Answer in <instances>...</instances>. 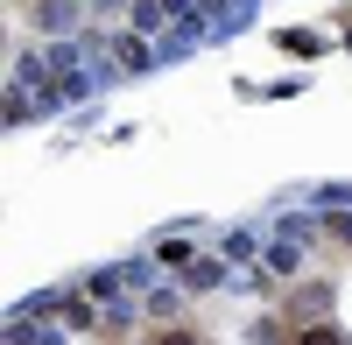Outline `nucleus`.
Listing matches in <instances>:
<instances>
[{"label": "nucleus", "instance_id": "f257e3e1", "mask_svg": "<svg viewBox=\"0 0 352 345\" xmlns=\"http://www.w3.org/2000/svg\"><path fill=\"white\" fill-rule=\"evenodd\" d=\"M296 345H345V338H338V331H331V324H310V331H303V338H296Z\"/></svg>", "mask_w": 352, "mask_h": 345}, {"label": "nucleus", "instance_id": "f03ea898", "mask_svg": "<svg viewBox=\"0 0 352 345\" xmlns=\"http://www.w3.org/2000/svg\"><path fill=\"white\" fill-rule=\"evenodd\" d=\"M155 345H204V338H197V331H162Z\"/></svg>", "mask_w": 352, "mask_h": 345}]
</instances>
